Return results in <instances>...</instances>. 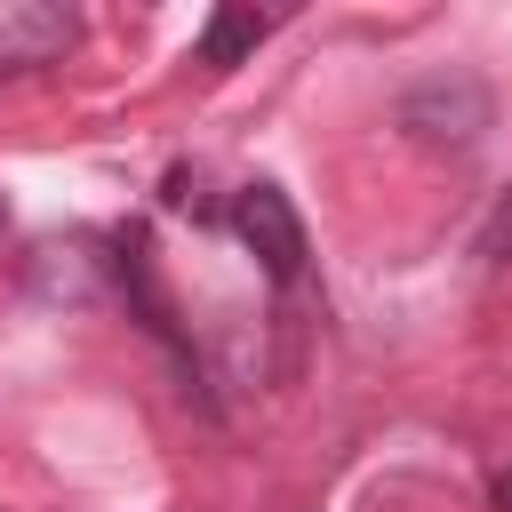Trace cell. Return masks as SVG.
<instances>
[{
  "mask_svg": "<svg viewBox=\"0 0 512 512\" xmlns=\"http://www.w3.org/2000/svg\"><path fill=\"white\" fill-rule=\"evenodd\" d=\"M400 128L416 136V144H472L480 128H488V88L472 80V72H432V80H416L408 96H400Z\"/></svg>",
  "mask_w": 512,
  "mask_h": 512,
  "instance_id": "1",
  "label": "cell"
},
{
  "mask_svg": "<svg viewBox=\"0 0 512 512\" xmlns=\"http://www.w3.org/2000/svg\"><path fill=\"white\" fill-rule=\"evenodd\" d=\"M232 232L248 240V256H256L272 280H296V272H304V224H296V208H288L280 184H240Z\"/></svg>",
  "mask_w": 512,
  "mask_h": 512,
  "instance_id": "2",
  "label": "cell"
},
{
  "mask_svg": "<svg viewBox=\"0 0 512 512\" xmlns=\"http://www.w3.org/2000/svg\"><path fill=\"white\" fill-rule=\"evenodd\" d=\"M80 16L56 8V0H0V80L32 72V64H56L72 48Z\"/></svg>",
  "mask_w": 512,
  "mask_h": 512,
  "instance_id": "3",
  "label": "cell"
},
{
  "mask_svg": "<svg viewBox=\"0 0 512 512\" xmlns=\"http://www.w3.org/2000/svg\"><path fill=\"white\" fill-rule=\"evenodd\" d=\"M104 272H112V256H88V240H48L32 256V296H48V304H96Z\"/></svg>",
  "mask_w": 512,
  "mask_h": 512,
  "instance_id": "4",
  "label": "cell"
},
{
  "mask_svg": "<svg viewBox=\"0 0 512 512\" xmlns=\"http://www.w3.org/2000/svg\"><path fill=\"white\" fill-rule=\"evenodd\" d=\"M264 32H272V16H264V8H240V0H232V8H216V16L200 24V64H216V72H224V64H240V56H248V48L264 40Z\"/></svg>",
  "mask_w": 512,
  "mask_h": 512,
  "instance_id": "5",
  "label": "cell"
},
{
  "mask_svg": "<svg viewBox=\"0 0 512 512\" xmlns=\"http://www.w3.org/2000/svg\"><path fill=\"white\" fill-rule=\"evenodd\" d=\"M480 256H488V264H504V256H512V192L496 200V216H488V232H480Z\"/></svg>",
  "mask_w": 512,
  "mask_h": 512,
  "instance_id": "6",
  "label": "cell"
},
{
  "mask_svg": "<svg viewBox=\"0 0 512 512\" xmlns=\"http://www.w3.org/2000/svg\"><path fill=\"white\" fill-rule=\"evenodd\" d=\"M496 512H512V472H504V480H496Z\"/></svg>",
  "mask_w": 512,
  "mask_h": 512,
  "instance_id": "7",
  "label": "cell"
},
{
  "mask_svg": "<svg viewBox=\"0 0 512 512\" xmlns=\"http://www.w3.org/2000/svg\"><path fill=\"white\" fill-rule=\"evenodd\" d=\"M0 224H8V200H0Z\"/></svg>",
  "mask_w": 512,
  "mask_h": 512,
  "instance_id": "8",
  "label": "cell"
}]
</instances>
